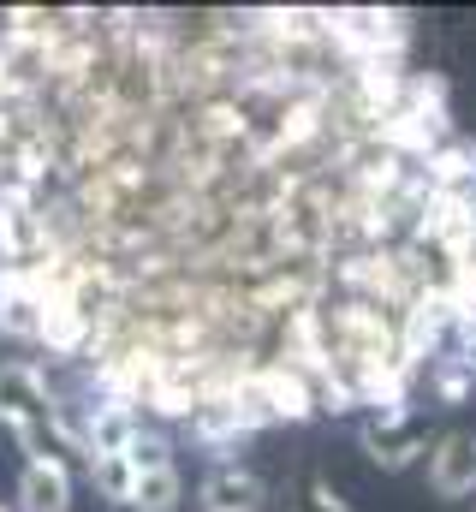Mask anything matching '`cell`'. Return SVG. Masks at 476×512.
Here are the masks:
<instances>
[{"label": "cell", "instance_id": "1", "mask_svg": "<svg viewBox=\"0 0 476 512\" xmlns=\"http://www.w3.org/2000/svg\"><path fill=\"white\" fill-rule=\"evenodd\" d=\"M357 447H363L381 471H411L417 459H429V423H423L417 411L357 417Z\"/></svg>", "mask_w": 476, "mask_h": 512}, {"label": "cell", "instance_id": "2", "mask_svg": "<svg viewBox=\"0 0 476 512\" xmlns=\"http://www.w3.org/2000/svg\"><path fill=\"white\" fill-rule=\"evenodd\" d=\"M42 417H54V382H48V370L30 364V358H0V429L18 435V429H30Z\"/></svg>", "mask_w": 476, "mask_h": 512}, {"label": "cell", "instance_id": "3", "mask_svg": "<svg viewBox=\"0 0 476 512\" xmlns=\"http://www.w3.org/2000/svg\"><path fill=\"white\" fill-rule=\"evenodd\" d=\"M429 495L441 501H471L476 495V429H447L429 441Z\"/></svg>", "mask_w": 476, "mask_h": 512}, {"label": "cell", "instance_id": "4", "mask_svg": "<svg viewBox=\"0 0 476 512\" xmlns=\"http://www.w3.org/2000/svg\"><path fill=\"white\" fill-rule=\"evenodd\" d=\"M256 387L268 399V417L274 423H310L322 411V393H316V376L298 370V364H280V358H262L256 364Z\"/></svg>", "mask_w": 476, "mask_h": 512}, {"label": "cell", "instance_id": "5", "mask_svg": "<svg viewBox=\"0 0 476 512\" xmlns=\"http://www.w3.org/2000/svg\"><path fill=\"white\" fill-rule=\"evenodd\" d=\"M197 507L203 512H262L268 507V483L250 465H209V477L197 483Z\"/></svg>", "mask_w": 476, "mask_h": 512}, {"label": "cell", "instance_id": "6", "mask_svg": "<svg viewBox=\"0 0 476 512\" xmlns=\"http://www.w3.org/2000/svg\"><path fill=\"white\" fill-rule=\"evenodd\" d=\"M72 465L60 459H24L18 489H12V512H72Z\"/></svg>", "mask_w": 476, "mask_h": 512}, {"label": "cell", "instance_id": "7", "mask_svg": "<svg viewBox=\"0 0 476 512\" xmlns=\"http://www.w3.org/2000/svg\"><path fill=\"white\" fill-rule=\"evenodd\" d=\"M179 507H185V477H179V465H167V471H137L131 512H179Z\"/></svg>", "mask_w": 476, "mask_h": 512}, {"label": "cell", "instance_id": "8", "mask_svg": "<svg viewBox=\"0 0 476 512\" xmlns=\"http://www.w3.org/2000/svg\"><path fill=\"white\" fill-rule=\"evenodd\" d=\"M423 382H429V399H435V405H465V393L476 387V364L459 358V352H447V358H435V364L423 370Z\"/></svg>", "mask_w": 476, "mask_h": 512}, {"label": "cell", "instance_id": "9", "mask_svg": "<svg viewBox=\"0 0 476 512\" xmlns=\"http://www.w3.org/2000/svg\"><path fill=\"white\" fill-rule=\"evenodd\" d=\"M173 453H179V447H173V429H167V423H155V417H143V429H137V435H131V447H125L131 471H167V465H179Z\"/></svg>", "mask_w": 476, "mask_h": 512}, {"label": "cell", "instance_id": "10", "mask_svg": "<svg viewBox=\"0 0 476 512\" xmlns=\"http://www.w3.org/2000/svg\"><path fill=\"white\" fill-rule=\"evenodd\" d=\"M84 471H90V483H96V495H102V501L131 507L137 471H131V459H125V453H96V459H84Z\"/></svg>", "mask_w": 476, "mask_h": 512}, {"label": "cell", "instance_id": "11", "mask_svg": "<svg viewBox=\"0 0 476 512\" xmlns=\"http://www.w3.org/2000/svg\"><path fill=\"white\" fill-rule=\"evenodd\" d=\"M280 512H352L346 495H334V483H322V477H304L292 495H286V507Z\"/></svg>", "mask_w": 476, "mask_h": 512}, {"label": "cell", "instance_id": "12", "mask_svg": "<svg viewBox=\"0 0 476 512\" xmlns=\"http://www.w3.org/2000/svg\"><path fill=\"white\" fill-rule=\"evenodd\" d=\"M6 304H12V286H6V268H0V328H6Z\"/></svg>", "mask_w": 476, "mask_h": 512}, {"label": "cell", "instance_id": "13", "mask_svg": "<svg viewBox=\"0 0 476 512\" xmlns=\"http://www.w3.org/2000/svg\"><path fill=\"white\" fill-rule=\"evenodd\" d=\"M0 512H12V507H0Z\"/></svg>", "mask_w": 476, "mask_h": 512}]
</instances>
